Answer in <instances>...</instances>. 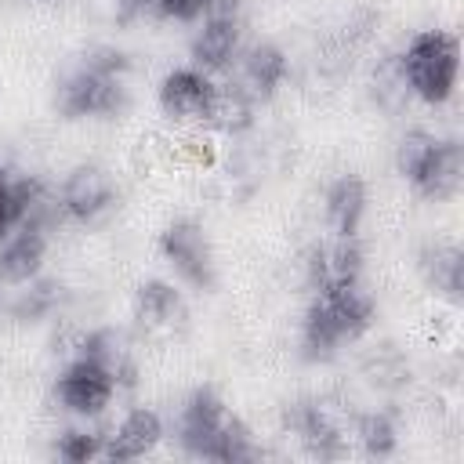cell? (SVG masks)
Instances as JSON below:
<instances>
[{
  "label": "cell",
  "mask_w": 464,
  "mask_h": 464,
  "mask_svg": "<svg viewBox=\"0 0 464 464\" xmlns=\"http://www.w3.org/2000/svg\"><path fill=\"white\" fill-rule=\"evenodd\" d=\"M174 435H178V446L196 460L243 464L261 457L254 431L243 424V417L228 410V402L210 384H199L185 395L174 420Z\"/></svg>",
  "instance_id": "obj_1"
},
{
  "label": "cell",
  "mask_w": 464,
  "mask_h": 464,
  "mask_svg": "<svg viewBox=\"0 0 464 464\" xmlns=\"http://www.w3.org/2000/svg\"><path fill=\"white\" fill-rule=\"evenodd\" d=\"M127 72L130 58L112 44H98L62 72L54 109L65 120H112L127 109Z\"/></svg>",
  "instance_id": "obj_2"
},
{
  "label": "cell",
  "mask_w": 464,
  "mask_h": 464,
  "mask_svg": "<svg viewBox=\"0 0 464 464\" xmlns=\"http://www.w3.org/2000/svg\"><path fill=\"white\" fill-rule=\"evenodd\" d=\"M373 315H377V304L362 290V283L312 290V301L301 315V334H297L301 355L308 362H330L344 344H355L359 337L370 334Z\"/></svg>",
  "instance_id": "obj_3"
},
{
  "label": "cell",
  "mask_w": 464,
  "mask_h": 464,
  "mask_svg": "<svg viewBox=\"0 0 464 464\" xmlns=\"http://www.w3.org/2000/svg\"><path fill=\"white\" fill-rule=\"evenodd\" d=\"M395 167L402 181L431 203H446L464 185V145L460 138H442L431 130H410L399 141Z\"/></svg>",
  "instance_id": "obj_4"
},
{
  "label": "cell",
  "mask_w": 464,
  "mask_h": 464,
  "mask_svg": "<svg viewBox=\"0 0 464 464\" xmlns=\"http://www.w3.org/2000/svg\"><path fill=\"white\" fill-rule=\"evenodd\" d=\"M395 69L406 94L420 98L424 105H442L457 91L460 40L450 29H420L395 54Z\"/></svg>",
  "instance_id": "obj_5"
},
{
  "label": "cell",
  "mask_w": 464,
  "mask_h": 464,
  "mask_svg": "<svg viewBox=\"0 0 464 464\" xmlns=\"http://www.w3.org/2000/svg\"><path fill=\"white\" fill-rule=\"evenodd\" d=\"M116 373L91 352H76L54 377V399L72 417H98L116 399Z\"/></svg>",
  "instance_id": "obj_6"
},
{
  "label": "cell",
  "mask_w": 464,
  "mask_h": 464,
  "mask_svg": "<svg viewBox=\"0 0 464 464\" xmlns=\"http://www.w3.org/2000/svg\"><path fill=\"white\" fill-rule=\"evenodd\" d=\"M160 254L181 283H188L192 290H214L218 257H214V243L207 228L196 218H174L160 232Z\"/></svg>",
  "instance_id": "obj_7"
},
{
  "label": "cell",
  "mask_w": 464,
  "mask_h": 464,
  "mask_svg": "<svg viewBox=\"0 0 464 464\" xmlns=\"http://www.w3.org/2000/svg\"><path fill=\"white\" fill-rule=\"evenodd\" d=\"M112 207H116V181L98 163L72 167L62 178V185L54 188V214H58V221L91 225L102 214H109Z\"/></svg>",
  "instance_id": "obj_8"
},
{
  "label": "cell",
  "mask_w": 464,
  "mask_h": 464,
  "mask_svg": "<svg viewBox=\"0 0 464 464\" xmlns=\"http://www.w3.org/2000/svg\"><path fill=\"white\" fill-rule=\"evenodd\" d=\"M156 98H160L163 116H170L178 123H207L214 112L218 83L210 80V72H203L196 65H178V69L163 72Z\"/></svg>",
  "instance_id": "obj_9"
},
{
  "label": "cell",
  "mask_w": 464,
  "mask_h": 464,
  "mask_svg": "<svg viewBox=\"0 0 464 464\" xmlns=\"http://www.w3.org/2000/svg\"><path fill=\"white\" fill-rule=\"evenodd\" d=\"M362 261L366 254H362L359 236H326L312 243L304 254V283L308 290L362 283Z\"/></svg>",
  "instance_id": "obj_10"
},
{
  "label": "cell",
  "mask_w": 464,
  "mask_h": 464,
  "mask_svg": "<svg viewBox=\"0 0 464 464\" xmlns=\"http://www.w3.org/2000/svg\"><path fill=\"white\" fill-rule=\"evenodd\" d=\"M283 420L297 435V442L304 446L308 457L337 460V457L348 453L344 428H341V420L334 417V410L323 399H297V402H290L286 413H283Z\"/></svg>",
  "instance_id": "obj_11"
},
{
  "label": "cell",
  "mask_w": 464,
  "mask_h": 464,
  "mask_svg": "<svg viewBox=\"0 0 464 464\" xmlns=\"http://www.w3.org/2000/svg\"><path fill=\"white\" fill-rule=\"evenodd\" d=\"M22 221L54 225L58 221V214H54V188H47L40 178L11 174L7 167H0V243Z\"/></svg>",
  "instance_id": "obj_12"
},
{
  "label": "cell",
  "mask_w": 464,
  "mask_h": 464,
  "mask_svg": "<svg viewBox=\"0 0 464 464\" xmlns=\"http://www.w3.org/2000/svg\"><path fill=\"white\" fill-rule=\"evenodd\" d=\"M243 51V22L239 14H207L188 40V58L203 72L228 69Z\"/></svg>",
  "instance_id": "obj_13"
},
{
  "label": "cell",
  "mask_w": 464,
  "mask_h": 464,
  "mask_svg": "<svg viewBox=\"0 0 464 464\" xmlns=\"http://www.w3.org/2000/svg\"><path fill=\"white\" fill-rule=\"evenodd\" d=\"M47 228L44 221H22L7 239L0 243V283L25 286L40 276L47 257Z\"/></svg>",
  "instance_id": "obj_14"
},
{
  "label": "cell",
  "mask_w": 464,
  "mask_h": 464,
  "mask_svg": "<svg viewBox=\"0 0 464 464\" xmlns=\"http://www.w3.org/2000/svg\"><path fill=\"white\" fill-rule=\"evenodd\" d=\"M167 428H163V417L152 410V406H134L130 413H123V420L105 431V453L102 460H141L149 457L160 442H163Z\"/></svg>",
  "instance_id": "obj_15"
},
{
  "label": "cell",
  "mask_w": 464,
  "mask_h": 464,
  "mask_svg": "<svg viewBox=\"0 0 464 464\" xmlns=\"http://www.w3.org/2000/svg\"><path fill=\"white\" fill-rule=\"evenodd\" d=\"M290 76V58L279 44L272 40H257L246 51H239V87L254 98V102H268Z\"/></svg>",
  "instance_id": "obj_16"
},
{
  "label": "cell",
  "mask_w": 464,
  "mask_h": 464,
  "mask_svg": "<svg viewBox=\"0 0 464 464\" xmlns=\"http://www.w3.org/2000/svg\"><path fill=\"white\" fill-rule=\"evenodd\" d=\"M134 319H138V326H145L152 334H174L188 323V304L174 283L145 279L134 290Z\"/></svg>",
  "instance_id": "obj_17"
},
{
  "label": "cell",
  "mask_w": 464,
  "mask_h": 464,
  "mask_svg": "<svg viewBox=\"0 0 464 464\" xmlns=\"http://www.w3.org/2000/svg\"><path fill=\"white\" fill-rule=\"evenodd\" d=\"M366 203H370L366 181L359 174H337L323 192V218L330 236H359Z\"/></svg>",
  "instance_id": "obj_18"
},
{
  "label": "cell",
  "mask_w": 464,
  "mask_h": 464,
  "mask_svg": "<svg viewBox=\"0 0 464 464\" xmlns=\"http://www.w3.org/2000/svg\"><path fill=\"white\" fill-rule=\"evenodd\" d=\"M417 261H420L424 283H428L435 294H442V297L453 301V304L464 297V254H460V246H457L453 239H435V243H428Z\"/></svg>",
  "instance_id": "obj_19"
},
{
  "label": "cell",
  "mask_w": 464,
  "mask_h": 464,
  "mask_svg": "<svg viewBox=\"0 0 464 464\" xmlns=\"http://www.w3.org/2000/svg\"><path fill=\"white\" fill-rule=\"evenodd\" d=\"M352 435H355V442L362 446L366 457H392L399 450V424H395V417L388 410L359 413Z\"/></svg>",
  "instance_id": "obj_20"
},
{
  "label": "cell",
  "mask_w": 464,
  "mask_h": 464,
  "mask_svg": "<svg viewBox=\"0 0 464 464\" xmlns=\"http://www.w3.org/2000/svg\"><path fill=\"white\" fill-rule=\"evenodd\" d=\"M207 123H218L221 130H246L254 123V98L239 87V83H225L218 87V98H214V112Z\"/></svg>",
  "instance_id": "obj_21"
},
{
  "label": "cell",
  "mask_w": 464,
  "mask_h": 464,
  "mask_svg": "<svg viewBox=\"0 0 464 464\" xmlns=\"http://www.w3.org/2000/svg\"><path fill=\"white\" fill-rule=\"evenodd\" d=\"M54 453L62 460H69V464L98 460L105 453V431H94V428H65L54 439Z\"/></svg>",
  "instance_id": "obj_22"
},
{
  "label": "cell",
  "mask_w": 464,
  "mask_h": 464,
  "mask_svg": "<svg viewBox=\"0 0 464 464\" xmlns=\"http://www.w3.org/2000/svg\"><path fill=\"white\" fill-rule=\"evenodd\" d=\"M29 290H22V297L14 301V308H11V315L14 319H22V323H36V319H44V315H51L54 312V304H58V297H62V286L58 283H25Z\"/></svg>",
  "instance_id": "obj_23"
},
{
  "label": "cell",
  "mask_w": 464,
  "mask_h": 464,
  "mask_svg": "<svg viewBox=\"0 0 464 464\" xmlns=\"http://www.w3.org/2000/svg\"><path fill=\"white\" fill-rule=\"evenodd\" d=\"M210 4L214 0H156L152 14L163 22H199L210 14Z\"/></svg>",
  "instance_id": "obj_24"
},
{
  "label": "cell",
  "mask_w": 464,
  "mask_h": 464,
  "mask_svg": "<svg viewBox=\"0 0 464 464\" xmlns=\"http://www.w3.org/2000/svg\"><path fill=\"white\" fill-rule=\"evenodd\" d=\"M152 4L156 0H116V22L130 25V22L145 18V14H152Z\"/></svg>",
  "instance_id": "obj_25"
},
{
  "label": "cell",
  "mask_w": 464,
  "mask_h": 464,
  "mask_svg": "<svg viewBox=\"0 0 464 464\" xmlns=\"http://www.w3.org/2000/svg\"><path fill=\"white\" fill-rule=\"evenodd\" d=\"M243 0H214L210 4V14H239Z\"/></svg>",
  "instance_id": "obj_26"
}]
</instances>
